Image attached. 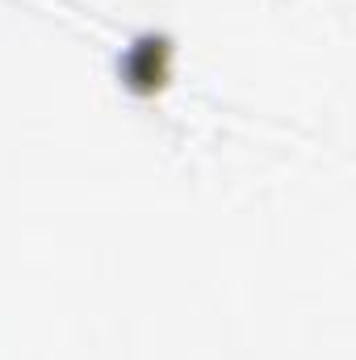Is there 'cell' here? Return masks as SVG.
Instances as JSON below:
<instances>
[{
    "instance_id": "obj_1",
    "label": "cell",
    "mask_w": 356,
    "mask_h": 360,
    "mask_svg": "<svg viewBox=\"0 0 356 360\" xmlns=\"http://www.w3.org/2000/svg\"><path fill=\"white\" fill-rule=\"evenodd\" d=\"M164 68H168V42L164 38H143L126 55V72L139 84H160L164 80Z\"/></svg>"
}]
</instances>
